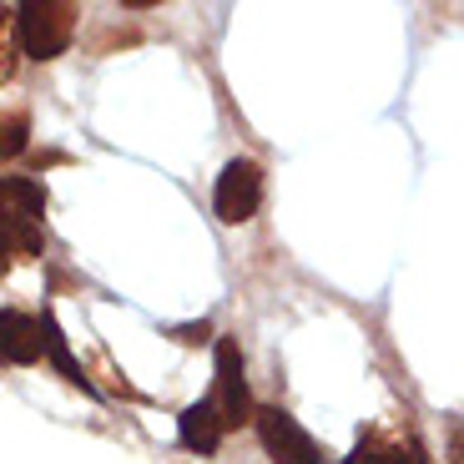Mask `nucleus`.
I'll return each mask as SVG.
<instances>
[{
	"label": "nucleus",
	"mask_w": 464,
	"mask_h": 464,
	"mask_svg": "<svg viewBox=\"0 0 464 464\" xmlns=\"http://www.w3.org/2000/svg\"><path fill=\"white\" fill-rule=\"evenodd\" d=\"M15 35L31 61H56L76 35V5L66 0H25L15 11Z\"/></svg>",
	"instance_id": "obj_1"
},
{
	"label": "nucleus",
	"mask_w": 464,
	"mask_h": 464,
	"mask_svg": "<svg viewBox=\"0 0 464 464\" xmlns=\"http://www.w3.org/2000/svg\"><path fill=\"white\" fill-rule=\"evenodd\" d=\"M253 430H257V440H263V450L273 464H328V454L318 450V440L303 430L288 409H273V404L257 409Z\"/></svg>",
	"instance_id": "obj_2"
},
{
	"label": "nucleus",
	"mask_w": 464,
	"mask_h": 464,
	"mask_svg": "<svg viewBox=\"0 0 464 464\" xmlns=\"http://www.w3.org/2000/svg\"><path fill=\"white\" fill-rule=\"evenodd\" d=\"M257 208H263V167H257L253 157H232V162L222 167L218 187H212V212H218V222L237 227V222H247Z\"/></svg>",
	"instance_id": "obj_3"
},
{
	"label": "nucleus",
	"mask_w": 464,
	"mask_h": 464,
	"mask_svg": "<svg viewBox=\"0 0 464 464\" xmlns=\"http://www.w3.org/2000/svg\"><path fill=\"white\" fill-rule=\"evenodd\" d=\"M222 434L243 430L247 414H253V399H247V379H243V348L237 338H218V394H212Z\"/></svg>",
	"instance_id": "obj_4"
},
{
	"label": "nucleus",
	"mask_w": 464,
	"mask_h": 464,
	"mask_svg": "<svg viewBox=\"0 0 464 464\" xmlns=\"http://www.w3.org/2000/svg\"><path fill=\"white\" fill-rule=\"evenodd\" d=\"M46 348H41V318L15 314V308H0V359L31 369Z\"/></svg>",
	"instance_id": "obj_5"
},
{
	"label": "nucleus",
	"mask_w": 464,
	"mask_h": 464,
	"mask_svg": "<svg viewBox=\"0 0 464 464\" xmlns=\"http://www.w3.org/2000/svg\"><path fill=\"white\" fill-rule=\"evenodd\" d=\"M177 440H182V450L202 454V459H212V454H218L222 424H218V409H212V399L182 409V419H177Z\"/></svg>",
	"instance_id": "obj_6"
},
{
	"label": "nucleus",
	"mask_w": 464,
	"mask_h": 464,
	"mask_svg": "<svg viewBox=\"0 0 464 464\" xmlns=\"http://www.w3.org/2000/svg\"><path fill=\"white\" fill-rule=\"evenodd\" d=\"M343 464H430V450L419 440H379V434H363Z\"/></svg>",
	"instance_id": "obj_7"
},
{
	"label": "nucleus",
	"mask_w": 464,
	"mask_h": 464,
	"mask_svg": "<svg viewBox=\"0 0 464 464\" xmlns=\"http://www.w3.org/2000/svg\"><path fill=\"white\" fill-rule=\"evenodd\" d=\"M41 348L51 353V363H56L61 373H66V383H76V389H86V394H96L92 383H86V373H82V363L71 359V348H66V334H61V324L56 318H41Z\"/></svg>",
	"instance_id": "obj_8"
},
{
	"label": "nucleus",
	"mask_w": 464,
	"mask_h": 464,
	"mask_svg": "<svg viewBox=\"0 0 464 464\" xmlns=\"http://www.w3.org/2000/svg\"><path fill=\"white\" fill-rule=\"evenodd\" d=\"M0 198L31 222H41V212H46V187L31 182V177H0Z\"/></svg>",
	"instance_id": "obj_9"
},
{
	"label": "nucleus",
	"mask_w": 464,
	"mask_h": 464,
	"mask_svg": "<svg viewBox=\"0 0 464 464\" xmlns=\"http://www.w3.org/2000/svg\"><path fill=\"white\" fill-rule=\"evenodd\" d=\"M172 338H182V343H202V338H208V318H202V324H182V328H172Z\"/></svg>",
	"instance_id": "obj_10"
},
{
	"label": "nucleus",
	"mask_w": 464,
	"mask_h": 464,
	"mask_svg": "<svg viewBox=\"0 0 464 464\" xmlns=\"http://www.w3.org/2000/svg\"><path fill=\"white\" fill-rule=\"evenodd\" d=\"M5 267H11V253H5V247H0V273H5Z\"/></svg>",
	"instance_id": "obj_11"
},
{
	"label": "nucleus",
	"mask_w": 464,
	"mask_h": 464,
	"mask_svg": "<svg viewBox=\"0 0 464 464\" xmlns=\"http://www.w3.org/2000/svg\"><path fill=\"white\" fill-rule=\"evenodd\" d=\"M0 31H5V11H0ZM0 56H5V51H0Z\"/></svg>",
	"instance_id": "obj_12"
}]
</instances>
